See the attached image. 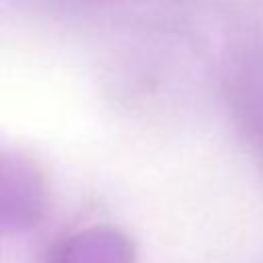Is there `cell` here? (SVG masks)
Returning <instances> with one entry per match:
<instances>
[{
    "mask_svg": "<svg viewBox=\"0 0 263 263\" xmlns=\"http://www.w3.org/2000/svg\"><path fill=\"white\" fill-rule=\"evenodd\" d=\"M55 263H136V247L113 228H92L72 236Z\"/></svg>",
    "mask_w": 263,
    "mask_h": 263,
    "instance_id": "6da1fadb",
    "label": "cell"
}]
</instances>
